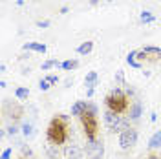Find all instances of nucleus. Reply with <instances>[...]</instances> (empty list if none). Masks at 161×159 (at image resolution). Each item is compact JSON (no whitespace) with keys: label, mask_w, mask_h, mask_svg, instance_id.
Segmentation results:
<instances>
[{"label":"nucleus","mask_w":161,"mask_h":159,"mask_svg":"<svg viewBox=\"0 0 161 159\" xmlns=\"http://www.w3.org/2000/svg\"><path fill=\"white\" fill-rule=\"evenodd\" d=\"M46 154H48V157L50 159H57L59 157V146L48 143V145H46Z\"/></svg>","instance_id":"nucleus-18"},{"label":"nucleus","mask_w":161,"mask_h":159,"mask_svg":"<svg viewBox=\"0 0 161 159\" xmlns=\"http://www.w3.org/2000/svg\"><path fill=\"white\" fill-rule=\"evenodd\" d=\"M11 154H13V148H6L2 152V159H11Z\"/></svg>","instance_id":"nucleus-29"},{"label":"nucleus","mask_w":161,"mask_h":159,"mask_svg":"<svg viewBox=\"0 0 161 159\" xmlns=\"http://www.w3.org/2000/svg\"><path fill=\"white\" fill-rule=\"evenodd\" d=\"M20 159H28V157H20Z\"/></svg>","instance_id":"nucleus-35"},{"label":"nucleus","mask_w":161,"mask_h":159,"mask_svg":"<svg viewBox=\"0 0 161 159\" xmlns=\"http://www.w3.org/2000/svg\"><path fill=\"white\" fill-rule=\"evenodd\" d=\"M22 134H24V137L26 139H30L35 135V126L31 124L30 121H26V123H22Z\"/></svg>","instance_id":"nucleus-16"},{"label":"nucleus","mask_w":161,"mask_h":159,"mask_svg":"<svg viewBox=\"0 0 161 159\" xmlns=\"http://www.w3.org/2000/svg\"><path fill=\"white\" fill-rule=\"evenodd\" d=\"M84 86L90 90L97 86V71H88L86 77H84Z\"/></svg>","instance_id":"nucleus-13"},{"label":"nucleus","mask_w":161,"mask_h":159,"mask_svg":"<svg viewBox=\"0 0 161 159\" xmlns=\"http://www.w3.org/2000/svg\"><path fill=\"white\" fill-rule=\"evenodd\" d=\"M126 62L130 64L132 68H136V70H141V68H143V64L137 60V51H130V53L126 55Z\"/></svg>","instance_id":"nucleus-14"},{"label":"nucleus","mask_w":161,"mask_h":159,"mask_svg":"<svg viewBox=\"0 0 161 159\" xmlns=\"http://www.w3.org/2000/svg\"><path fill=\"white\" fill-rule=\"evenodd\" d=\"M64 13H68V8H66V6H62V8H60V15H64Z\"/></svg>","instance_id":"nucleus-32"},{"label":"nucleus","mask_w":161,"mask_h":159,"mask_svg":"<svg viewBox=\"0 0 161 159\" xmlns=\"http://www.w3.org/2000/svg\"><path fill=\"white\" fill-rule=\"evenodd\" d=\"M106 108L112 110V112H115V113H125L126 110H128V95L125 93V90L123 88H114L106 95Z\"/></svg>","instance_id":"nucleus-2"},{"label":"nucleus","mask_w":161,"mask_h":159,"mask_svg":"<svg viewBox=\"0 0 161 159\" xmlns=\"http://www.w3.org/2000/svg\"><path fill=\"white\" fill-rule=\"evenodd\" d=\"M90 4H92V6H97V4H99V0H90Z\"/></svg>","instance_id":"nucleus-34"},{"label":"nucleus","mask_w":161,"mask_h":159,"mask_svg":"<svg viewBox=\"0 0 161 159\" xmlns=\"http://www.w3.org/2000/svg\"><path fill=\"white\" fill-rule=\"evenodd\" d=\"M15 97H17L19 101H26L28 97H30V90L24 88V86H20V88L15 90Z\"/></svg>","instance_id":"nucleus-19"},{"label":"nucleus","mask_w":161,"mask_h":159,"mask_svg":"<svg viewBox=\"0 0 161 159\" xmlns=\"http://www.w3.org/2000/svg\"><path fill=\"white\" fill-rule=\"evenodd\" d=\"M145 159H161L159 156H156V154H150V156H147Z\"/></svg>","instance_id":"nucleus-31"},{"label":"nucleus","mask_w":161,"mask_h":159,"mask_svg":"<svg viewBox=\"0 0 161 159\" xmlns=\"http://www.w3.org/2000/svg\"><path fill=\"white\" fill-rule=\"evenodd\" d=\"M141 115H143V106L139 101H134L130 104V110H128V117H130V121H137Z\"/></svg>","instance_id":"nucleus-9"},{"label":"nucleus","mask_w":161,"mask_h":159,"mask_svg":"<svg viewBox=\"0 0 161 159\" xmlns=\"http://www.w3.org/2000/svg\"><path fill=\"white\" fill-rule=\"evenodd\" d=\"M86 95H88V97H92V95H93V88L88 90V91H86Z\"/></svg>","instance_id":"nucleus-33"},{"label":"nucleus","mask_w":161,"mask_h":159,"mask_svg":"<svg viewBox=\"0 0 161 159\" xmlns=\"http://www.w3.org/2000/svg\"><path fill=\"white\" fill-rule=\"evenodd\" d=\"M115 82H117V84H121V86H125V84H126V80H125V75H123V71H121V70L115 71Z\"/></svg>","instance_id":"nucleus-25"},{"label":"nucleus","mask_w":161,"mask_h":159,"mask_svg":"<svg viewBox=\"0 0 161 159\" xmlns=\"http://www.w3.org/2000/svg\"><path fill=\"white\" fill-rule=\"evenodd\" d=\"M84 152L90 159H103L104 156V143L103 139H95V141H88L86 146H84Z\"/></svg>","instance_id":"nucleus-4"},{"label":"nucleus","mask_w":161,"mask_h":159,"mask_svg":"<svg viewBox=\"0 0 161 159\" xmlns=\"http://www.w3.org/2000/svg\"><path fill=\"white\" fill-rule=\"evenodd\" d=\"M60 64H62V62H59V60H57V59L46 60V62H42V71H48V70H51L53 66H57V68H59Z\"/></svg>","instance_id":"nucleus-22"},{"label":"nucleus","mask_w":161,"mask_h":159,"mask_svg":"<svg viewBox=\"0 0 161 159\" xmlns=\"http://www.w3.org/2000/svg\"><path fill=\"white\" fill-rule=\"evenodd\" d=\"M139 20L143 22V24H150V22H154V15H152L150 11H141V15H139Z\"/></svg>","instance_id":"nucleus-21"},{"label":"nucleus","mask_w":161,"mask_h":159,"mask_svg":"<svg viewBox=\"0 0 161 159\" xmlns=\"http://www.w3.org/2000/svg\"><path fill=\"white\" fill-rule=\"evenodd\" d=\"M2 2H6V0H2Z\"/></svg>","instance_id":"nucleus-36"},{"label":"nucleus","mask_w":161,"mask_h":159,"mask_svg":"<svg viewBox=\"0 0 161 159\" xmlns=\"http://www.w3.org/2000/svg\"><path fill=\"white\" fill-rule=\"evenodd\" d=\"M125 93H126V95H128V97H132V95H134V88H132L130 84H128V82H126V84H125Z\"/></svg>","instance_id":"nucleus-28"},{"label":"nucleus","mask_w":161,"mask_h":159,"mask_svg":"<svg viewBox=\"0 0 161 159\" xmlns=\"http://www.w3.org/2000/svg\"><path fill=\"white\" fill-rule=\"evenodd\" d=\"M80 123L84 128V135L86 141H95L97 139V130H99V123H97V113H93L90 110H86L80 115Z\"/></svg>","instance_id":"nucleus-3"},{"label":"nucleus","mask_w":161,"mask_h":159,"mask_svg":"<svg viewBox=\"0 0 161 159\" xmlns=\"http://www.w3.org/2000/svg\"><path fill=\"white\" fill-rule=\"evenodd\" d=\"M46 139L51 145H64L68 139V115H55L46 130Z\"/></svg>","instance_id":"nucleus-1"},{"label":"nucleus","mask_w":161,"mask_h":159,"mask_svg":"<svg viewBox=\"0 0 161 159\" xmlns=\"http://www.w3.org/2000/svg\"><path fill=\"white\" fill-rule=\"evenodd\" d=\"M123 115H119V113H115V112H112V110H106L104 112V124H106V128H110V132H114V128L119 124V121Z\"/></svg>","instance_id":"nucleus-7"},{"label":"nucleus","mask_w":161,"mask_h":159,"mask_svg":"<svg viewBox=\"0 0 161 159\" xmlns=\"http://www.w3.org/2000/svg\"><path fill=\"white\" fill-rule=\"evenodd\" d=\"M108 2H112V0H108Z\"/></svg>","instance_id":"nucleus-37"},{"label":"nucleus","mask_w":161,"mask_h":159,"mask_svg":"<svg viewBox=\"0 0 161 159\" xmlns=\"http://www.w3.org/2000/svg\"><path fill=\"white\" fill-rule=\"evenodd\" d=\"M20 150H22V157L33 159V152H31L30 146H26V145H20Z\"/></svg>","instance_id":"nucleus-23"},{"label":"nucleus","mask_w":161,"mask_h":159,"mask_svg":"<svg viewBox=\"0 0 161 159\" xmlns=\"http://www.w3.org/2000/svg\"><path fill=\"white\" fill-rule=\"evenodd\" d=\"M86 108H88V102H86V101H77V102L71 106V115H77V117H80V115L86 112Z\"/></svg>","instance_id":"nucleus-12"},{"label":"nucleus","mask_w":161,"mask_h":159,"mask_svg":"<svg viewBox=\"0 0 161 159\" xmlns=\"http://www.w3.org/2000/svg\"><path fill=\"white\" fill-rule=\"evenodd\" d=\"M92 50H93V42L92 40H86V42H82L79 48H77V53L79 55H88V53H92Z\"/></svg>","instance_id":"nucleus-17"},{"label":"nucleus","mask_w":161,"mask_h":159,"mask_svg":"<svg viewBox=\"0 0 161 159\" xmlns=\"http://www.w3.org/2000/svg\"><path fill=\"white\" fill-rule=\"evenodd\" d=\"M136 143H137V130L128 128L123 134H119V146L123 150H130Z\"/></svg>","instance_id":"nucleus-6"},{"label":"nucleus","mask_w":161,"mask_h":159,"mask_svg":"<svg viewBox=\"0 0 161 159\" xmlns=\"http://www.w3.org/2000/svg\"><path fill=\"white\" fill-rule=\"evenodd\" d=\"M141 51H143L145 57H148V59H161V48H156V46H145Z\"/></svg>","instance_id":"nucleus-11"},{"label":"nucleus","mask_w":161,"mask_h":159,"mask_svg":"<svg viewBox=\"0 0 161 159\" xmlns=\"http://www.w3.org/2000/svg\"><path fill=\"white\" fill-rule=\"evenodd\" d=\"M22 48L26 51H37V53H46L48 51L46 44H40V42H26Z\"/></svg>","instance_id":"nucleus-10"},{"label":"nucleus","mask_w":161,"mask_h":159,"mask_svg":"<svg viewBox=\"0 0 161 159\" xmlns=\"http://www.w3.org/2000/svg\"><path fill=\"white\" fill-rule=\"evenodd\" d=\"M77 66H79V60H75V59L64 60V62L60 64V68H62V70H66V71H71V70H75Z\"/></svg>","instance_id":"nucleus-20"},{"label":"nucleus","mask_w":161,"mask_h":159,"mask_svg":"<svg viewBox=\"0 0 161 159\" xmlns=\"http://www.w3.org/2000/svg\"><path fill=\"white\" fill-rule=\"evenodd\" d=\"M159 146H161V130H158V132H154V135L148 141V148L156 150V148H159Z\"/></svg>","instance_id":"nucleus-15"},{"label":"nucleus","mask_w":161,"mask_h":159,"mask_svg":"<svg viewBox=\"0 0 161 159\" xmlns=\"http://www.w3.org/2000/svg\"><path fill=\"white\" fill-rule=\"evenodd\" d=\"M4 113L11 117L13 121H17L22 117V113H24V108L20 106L17 101H11V99H4Z\"/></svg>","instance_id":"nucleus-5"},{"label":"nucleus","mask_w":161,"mask_h":159,"mask_svg":"<svg viewBox=\"0 0 161 159\" xmlns=\"http://www.w3.org/2000/svg\"><path fill=\"white\" fill-rule=\"evenodd\" d=\"M50 26H51L50 20H39V22H37V28H42V30H44V28H50Z\"/></svg>","instance_id":"nucleus-27"},{"label":"nucleus","mask_w":161,"mask_h":159,"mask_svg":"<svg viewBox=\"0 0 161 159\" xmlns=\"http://www.w3.org/2000/svg\"><path fill=\"white\" fill-rule=\"evenodd\" d=\"M82 154H84V150L79 148V146H75V145H70V146L64 148L66 159H82Z\"/></svg>","instance_id":"nucleus-8"},{"label":"nucleus","mask_w":161,"mask_h":159,"mask_svg":"<svg viewBox=\"0 0 161 159\" xmlns=\"http://www.w3.org/2000/svg\"><path fill=\"white\" fill-rule=\"evenodd\" d=\"M46 79L50 80L51 82V86H53V84H57V82H59V77H57V75H48V77H46Z\"/></svg>","instance_id":"nucleus-30"},{"label":"nucleus","mask_w":161,"mask_h":159,"mask_svg":"<svg viewBox=\"0 0 161 159\" xmlns=\"http://www.w3.org/2000/svg\"><path fill=\"white\" fill-rule=\"evenodd\" d=\"M8 134H9L11 137H15V135H17V132H19V128H17V126H15V124H11V126H8Z\"/></svg>","instance_id":"nucleus-26"},{"label":"nucleus","mask_w":161,"mask_h":159,"mask_svg":"<svg viewBox=\"0 0 161 159\" xmlns=\"http://www.w3.org/2000/svg\"><path fill=\"white\" fill-rule=\"evenodd\" d=\"M39 88H40V91H48V90L51 88V82L46 77L44 79H40V82H39Z\"/></svg>","instance_id":"nucleus-24"}]
</instances>
